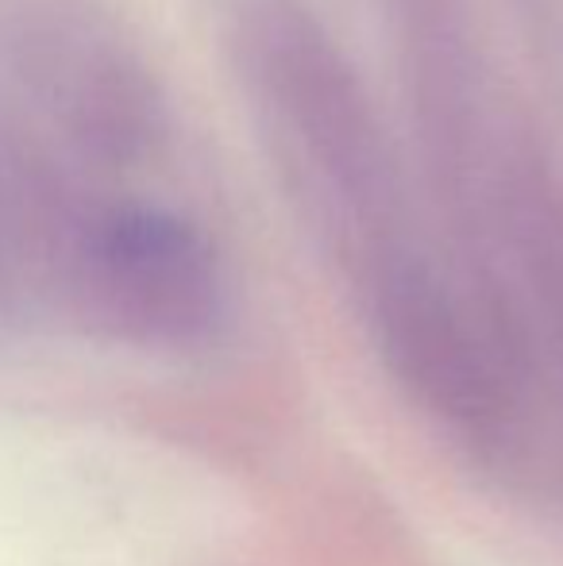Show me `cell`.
<instances>
[{
  "label": "cell",
  "mask_w": 563,
  "mask_h": 566,
  "mask_svg": "<svg viewBox=\"0 0 563 566\" xmlns=\"http://www.w3.org/2000/svg\"><path fill=\"white\" fill-rule=\"evenodd\" d=\"M240 66L282 163L344 224L398 209V158L363 77L293 0H256L240 20Z\"/></svg>",
  "instance_id": "cell-1"
},
{
  "label": "cell",
  "mask_w": 563,
  "mask_h": 566,
  "mask_svg": "<svg viewBox=\"0 0 563 566\" xmlns=\"http://www.w3.org/2000/svg\"><path fill=\"white\" fill-rule=\"evenodd\" d=\"M28 97L97 163H139L163 139V93L128 39L82 0H28L8 20Z\"/></svg>",
  "instance_id": "cell-2"
},
{
  "label": "cell",
  "mask_w": 563,
  "mask_h": 566,
  "mask_svg": "<svg viewBox=\"0 0 563 566\" xmlns=\"http://www.w3.org/2000/svg\"><path fill=\"white\" fill-rule=\"evenodd\" d=\"M375 328L398 381L432 417L463 432H498L513 405L505 328L414 254L375 274Z\"/></svg>",
  "instance_id": "cell-3"
},
{
  "label": "cell",
  "mask_w": 563,
  "mask_h": 566,
  "mask_svg": "<svg viewBox=\"0 0 563 566\" xmlns=\"http://www.w3.org/2000/svg\"><path fill=\"white\" fill-rule=\"evenodd\" d=\"M101 305L163 343L201 339L225 308V274L205 231L158 205H108L82 231Z\"/></svg>",
  "instance_id": "cell-4"
},
{
  "label": "cell",
  "mask_w": 563,
  "mask_h": 566,
  "mask_svg": "<svg viewBox=\"0 0 563 566\" xmlns=\"http://www.w3.org/2000/svg\"><path fill=\"white\" fill-rule=\"evenodd\" d=\"M490 220L536 332L563 370V181L541 155L510 147L490 174Z\"/></svg>",
  "instance_id": "cell-5"
}]
</instances>
